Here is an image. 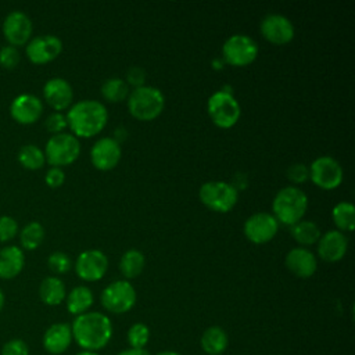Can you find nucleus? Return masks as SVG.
Wrapping results in <instances>:
<instances>
[{
    "mask_svg": "<svg viewBox=\"0 0 355 355\" xmlns=\"http://www.w3.org/2000/svg\"><path fill=\"white\" fill-rule=\"evenodd\" d=\"M309 168V179L323 190L337 189L344 178L340 162L330 155H320L315 158Z\"/></svg>",
    "mask_w": 355,
    "mask_h": 355,
    "instance_id": "9",
    "label": "nucleus"
},
{
    "mask_svg": "<svg viewBox=\"0 0 355 355\" xmlns=\"http://www.w3.org/2000/svg\"><path fill=\"white\" fill-rule=\"evenodd\" d=\"M72 338L85 351L104 348L112 336V324L108 316L100 312H85L78 315L71 326Z\"/></svg>",
    "mask_w": 355,
    "mask_h": 355,
    "instance_id": "1",
    "label": "nucleus"
},
{
    "mask_svg": "<svg viewBox=\"0 0 355 355\" xmlns=\"http://www.w3.org/2000/svg\"><path fill=\"white\" fill-rule=\"evenodd\" d=\"M21 244L25 250H36L44 240V227L42 223L33 220L24 226L19 233Z\"/></svg>",
    "mask_w": 355,
    "mask_h": 355,
    "instance_id": "31",
    "label": "nucleus"
},
{
    "mask_svg": "<svg viewBox=\"0 0 355 355\" xmlns=\"http://www.w3.org/2000/svg\"><path fill=\"white\" fill-rule=\"evenodd\" d=\"M108 269V258L100 250L82 251L75 262L76 275L85 282H97L104 277Z\"/></svg>",
    "mask_w": 355,
    "mask_h": 355,
    "instance_id": "12",
    "label": "nucleus"
},
{
    "mask_svg": "<svg viewBox=\"0 0 355 355\" xmlns=\"http://www.w3.org/2000/svg\"><path fill=\"white\" fill-rule=\"evenodd\" d=\"M126 100L129 114L139 121H153L158 118L165 108L164 93L158 87L148 85L129 92Z\"/></svg>",
    "mask_w": 355,
    "mask_h": 355,
    "instance_id": "4",
    "label": "nucleus"
},
{
    "mask_svg": "<svg viewBox=\"0 0 355 355\" xmlns=\"http://www.w3.org/2000/svg\"><path fill=\"white\" fill-rule=\"evenodd\" d=\"M25 265V255L17 245H7L0 250V279L17 277Z\"/></svg>",
    "mask_w": 355,
    "mask_h": 355,
    "instance_id": "22",
    "label": "nucleus"
},
{
    "mask_svg": "<svg viewBox=\"0 0 355 355\" xmlns=\"http://www.w3.org/2000/svg\"><path fill=\"white\" fill-rule=\"evenodd\" d=\"M18 233V223L12 216H0V243L10 241Z\"/></svg>",
    "mask_w": 355,
    "mask_h": 355,
    "instance_id": "34",
    "label": "nucleus"
},
{
    "mask_svg": "<svg viewBox=\"0 0 355 355\" xmlns=\"http://www.w3.org/2000/svg\"><path fill=\"white\" fill-rule=\"evenodd\" d=\"M118 355H150L146 349H135V348H129V349H125L122 352H119Z\"/></svg>",
    "mask_w": 355,
    "mask_h": 355,
    "instance_id": "41",
    "label": "nucleus"
},
{
    "mask_svg": "<svg viewBox=\"0 0 355 355\" xmlns=\"http://www.w3.org/2000/svg\"><path fill=\"white\" fill-rule=\"evenodd\" d=\"M47 265H49L50 270H53L54 273L62 275V273H67L71 269L72 262H71L69 257L65 252L54 251V252L50 254V257L47 259Z\"/></svg>",
    "mask_w": 355,
    "mask_h": 355,
    "instance_id": "33",
    "label": "nucleus"
},
{
    "mask_svg": "<svg viewBox=\"0 0 355 355\" xmlns=\"http://www.w3.org/2000/svg\"><path fill=\"white\" fill-rule=\"evenodd\" d=\"M229 338L226 331L219 326L208 327L201 336V348L208 355H220L226 351Z\"/></svg>",
    "mask_w": 355,
    "mask_h": 355,
    "instance_id": "24",
    "label": "nucleus"
},
{
    "mask_svg": "<svg viewBox=\"0 0 355 355\" xmlns=\"http://www.w3.org/2000/svg\"><path fill=\"white\" fill-rule=\"evenodd\" d=\"M65 116L73 136L89 139L105 128L108 111L97 100H80L69 107Z\"/></svg>",
    "mask_w": 355,
    "mask_h": 355,
    "instance_id": "2",
    "label": "nucleus"
},
{
    "mask_svg": "<svg viewBox=\"0 0 355 355\" xmlns=\"http://www.w3.org/2000/svg\"><path fill=\"white\" fill-rule=\"evenodd\" d=\"M243 230L251 243L265 244L276 236L279 230V222L269 212H257L247 218Z\"/></svg>",
    "mask_w": 355,
    "mask_h": 355,
    "instance_id": "11",
    "label": "nucleus"
},
{
    "mask_svg": "<svg viewBox=\"0 0 355 355\" xmlns=\"http://www.w3.org/2000/svg\"><path fill=\"white\" fill-rule=\"evenodd\" d=\"M18 161L24 168L29 171H36L44 165L46 158L43 150L39 148L36 144H25L18 151Z\"/></svg>",
    "mask_w": 355,
    "mask_h": 355,
    "instance_id": "30",
    "label": "nucleus"
},
{
    "mask_svg": "<svg viewBox=\"0 0 355 355\" xmlns=\"http://www.w3.org/2000/svg\"><path fill=\"white\" fill-rule=\"evenodd\" d=\"M308 208L306 194L297 186H287L277 191L272 202L273 216L283 225L293 226L300 222Z\"/></svg>",
    "mask_w": 355,
    "mask_h": 355,
    "instance_id": "3",
    "label": "nucleus"
},
{
    "mask_svg": "<svg viewBox=\"0 0 355 355\" xmlns=\"http://www.w3.org/2000/svg\"><path fill=\"white\" fill-rule=\"evenodd\" d=\"M318 255L326 262H337L348 250V239L340 230H329L318 240Z\"/></svg>",
    "mask_w": 355,
    "mask_h": 355,
    "instance_id": "20",
    "label": "nucleus"
},
{
    "mask_svg": "<svg viewBox=\"0 0 355 355\" xmlns=\"http://www.w3.org/2000/svg\"><path fill=\"white\" fill-rule=\"evenodd\" d=\"M39 297L46 305H60L67 297L64 282L55 276L44 277L39 286Z\"/></svg>",
    "mask_w": 355,
    "mask_h": 355,
    "instance_id": "23",
    "label": "nucleus"
},
{
    "mask_svg": "<svg viewBox=\"0 0 355 355\" xmlns=\"http://www.w3.org/2000/svg\"><path fill=\"white\" fill-rule=\"evenodd\" d=\"M144 80H146V71L140 67H130L126 72V83L128 86H133L135 89L136 87H140L144 85Z\"/></svg>",
    "mask_w": 355,
    "mask_h": 355,
    "instance_id": "40",
    "label": "nucleus"
},
{
    "mask_svg": "<svg viewBox=\"0 0 355 355\" xmlns=\"http://www.w3.org/2000/svg\"><path fill=\"white\" fill-rule=\"evenodd\" d=\"M19 62V53L14 46H3L0 49V65L6 69H14Z\"/></svg>",
    "mask_w": 355,
    "mask_h": 355,
    "instance_id": "35",
    "label": "nucleus"
},
{
    "mask_svg": "<svg viewBox=\"0 0 355 355\" xmlns=\"http://www.w3.org/2000/svg\"><path fill=\"white\" fill-rule=\"evenodd\" d=\"M3 306H4V294H3V291L0 288V311L3 309Z\"/></svg>",
    "mask_w": 355,
    "mask_h": 355,
    "instance_id": "44",
    "label": "nucleus"
},
{
    "mask_svg": "<svg viewBox=\"0 0 355 355\" xmlns=\"http://www.w3.org/2000/svg\"><path fill=\"white\" fill-rule=\"evenodd\" d=\"M43 97L46 103L55 110V112H61L69 108L73 100V90L68 80L64 78H51L43 86Z\"/></svg>",
    "mask_w": 355,
    "mask_h": 355,
    "instance_id": "18",
    "label": "nucleus"
},
{
    "mask_svg": "<svg viewBox=\"0 0 355 355\" xmlns=\"http://www.w3.org/2000/svg\"><path fill=\"white\" fill-rule=\"evenodd\" d=\"M44 126H46V129H47L50 133H53V135L62 133V132L65 130V128L68 126L67 116H65L62 112H53V114H50V115L46 118Z\"/></svg>",
    "mask_w": 355,
    "mask_h": 355,
    "instance_id": "36",
    "label": "nucleus"
},
{
    "mask_svg": "<svg viewBox=\"0 0 355 355\" xmlns=\"http://www.w3.org/2000/svg\"><path fill=\"white\" fill-rule=\"evenodd\" d=\"M1 355H29V348L24 340L12 338L3 345Z\"/></svg>",
    "mask_w": 355,
    "mask_h": 355,
    "instance_id": "37",
    "label": "nucleus"
},
{
    "mask_svg": "<svg viewBox=\"0 0 355 355\" xmlns=\"http://www.w3.org/2000/svg\"><path fill=\"white\" fill-rule=\"evenodd\" d=\"M262 36L272 44L283 46L293 40L295 29L293 22L282 14H268L259 25Z\"/></svg>",
    "mask_w": 355,
    "mask_h": 355,
    "instance_id": "13",
    "label": "nucleus"
},
{
    "mask_svg": "<svg viewBox=\"0 0 355 355\" xmlns=\"http://www.w3.org/2000/svg\"><path fill=\"white\" fill-rule=\"evenodd\" d=\"M44 180H46V184H47L49 187L57 189V187L62 186V183L65 182V173H64L62 168L51 166V168L46 172Z\"/></svg>",
    "mask_w": 355,
    "mask_h": 355,
    "instance_id": "39",
    "label": "nucleus"
},
{
    "mask_svg": "<svg viewBox=\"0 0 355 355\" xmlns=\"http://www.w3.org/2000/svg\"><path fill=\"white\" fill-rule=\"evenodd\" d=\"M287 178L293 183H304L309 179V168L305 164H293L287 169Z\"/></svg>",
    "mask_w": 355,
    "mask_h": 355,
    "instance_id": "38",
    "label": "nucleus"
},
{
    "mask_svg": "<svg viewBox=\"0 0 355 355\" xmlns=\"http://www.w3.org/2000/svg\"><path fill=\"white\" fill-rule=\"evenodd\" d=\"M157 355H182V354L175 352V351H162V352H159V354H157Z\"/></svg>",
    "mask_w": 355,
    "mask_h": 355,
    "instance_id": "43",
    "label": "nucleus"
},
{
    "mask_svg": "<svg viewBox=\"0 0 355 355\" xmlns=\"http://www.w3.org/2000/svg\"><path fill=\"white\" fill-rule=\"evenodd\" d=\"M93 293L86 286L73 287L67 295V308L72 315H82L93 305Z\"/></svg>",
    "mask_w": 355,
    "mask_h": 355,
    "instance_id": "25",
    "label": "nucleus"
},
{
    "mask_svg": "<svg viewBox=\"0 0 355 355\" xmlns=\"http://www.w3.org/2000/svg\"><path fill=\"white\" fill-rule=\"evenodd\" d=\"M200 201L215 212H229L239 200V191L229 182L211 180L201 184L198 191Z\"/></svg>",
    "mask_w": 355,
    "mask_h": 355,
    "instance_id": "5",
    "label": "nucleus"
},
{
    "mask_svg": "<svg viewBox=\"0 0 355 355\" xmlns=\"http://www.w3.org/2000/svg\"><path fill=\"white\" fill-rule=\"evenodd\" d=\"M290 232L293 239L301 245L316 244L322 236L319 226L313 220H304V219L290 226Z\"/></svg>",
    "mask_w": 355,
    "mask_h": 355,
    "instance_id": "27",
    "label": "nucleus"
},
{
    "mask_svg": "<svg viewBox=\"0 0 355 355\" xmlns=\"http://www.w3.org/2000/svg\"><path fill=\"white\" fill-rule=\"evenodd\" d=\"M212 65H214L215 69H222L223 65H225V61L222 60V57L220 58H215V60H212Z\"/></svg>",
    "mask_w": 355,
    "mask_h": 355,
    "instance_id": "42",
    "label": "nucleus"
},
{
    "mask_svg": "<svg viewBox=\"0 0 355 355\" xmlns=\"http://www.w3.org/2000/svg\"><path fill=\"white\" fill-rule=\"evenodd\" d=\"M286 268L297 277L308 279L313 276L318 269V261L315 254L305 247L291 248L284 258Z\"/></svg>",
    "mask_w": 355,
    "mask_h": 355,
    "instance_id": "19",
    "label": "nucleus"
},
{
    "mask_svg": "<svg viewBox=\"0 0 355 355\" xmlns=\"http://www.w3.org/2000/svg\"><path fill=\"white\" fill-rule=\"evenodd\" d=\"M44 158L51 166H65L75 162L80 154V143L72 133L53 135L44 147Z\"/></svg>",
    "mask_w": 355,
    "mask_h": 355,
    "instance_id": "6",
    "label": "nucleus"
},
{
    "mask_svg": "<svg viewBox=\"0 0 355 355\" xmlns=\"http://www.w3.org/2000/svg\"><path fill=\"white\" fill-rule=\"evenodd\" d=\"M258 55L257 42L244 33L232 35L222 46V60L233 67H245L255 61Z\"/></svg>",
    "mask_w": 355,
    "mask_h": 355,
    "instance_id": "8",
    "label": "nucleus"
},
{
    "mask_svg": "<svg viewBox=\"0 0 355 355\" xmlns=\"http://www.w3.org/2000/svg\"><path fill=\"white\" fill-rule=\"evenodd\" d=\"M146 265L144 254L136 248L125 251L119 259V270L126 279L137 277Z\"/></svg>",
    "mask_w": 355,
    "mask_h": 355,
    "instance_id": "26",
    "label": "nucleus"
},
{
    "mask_svg": "<svg viewBox=\"0 0 355 355\" xmlns=\"http://www.w3.org/2000/svg\"><path fill=\"white\" fill-rule=\"evenodd\" d=\"M72 341V330L67 323H54L51 324L43 336V347L50 354L64 352Z\"/></svg>",
    "mask_w": 355,
    "mask_h": 355,
    "instance_id": "21",
    "label": "nucleus"
},
{
    "mask_svg": "<svg viewBox=\"0 0 355 355\" xmlns=\"http://www.w3.org/2000/svg\"><path fill=\"white\" fill-rule=\"evenodd\" d=\"M42 112H43L42 100L31 93H24L17 96L10 105V114L12 119L21 125L35 123L40 118Z\"/></svg>",
    "mask_w": 355,
    "mask_h": 355,
    "instance_id": "17",
    "label": "nucleus"
},
{
    "mask_svg": "<svg viewBox=\"0 0 355 355\" xmlns=\"http://www.w3.org/2000/svg\"><path fill=\"white\" fill-rule=\"evenodd\" d=\"M33 26L31 18L22 11H11L3 22V35L10 46L18 47L28 43L31 39Z\"/></svg>",
    "mask_w": 355,
    "mask_h": 355,
    "instance_id": "16",
    "label": "nucleus"
},
{
    "mask_svg": "<svg viewBox=\"0 0 355 355\" xmlns=\"http://www.w3.org/2000/svg\"><path fill=\"white\" fill-rule=\"evenodd\" d=\"M121 157H122L121 144L114 137L98 139L90 150L92 164L98 171L114 169L119 164Z\"/></svg>",
    "mask_w": 355,
    "mask_h": 355,
    "instance_id": "15",
    "label": "nucleus"
},
{
    "mask_svg": "<svg viewBox=\"0 0 355 355\" xmlns=\"http://www.w3.org/2000/svg\"><path fill=\"white\" fill-rule=\"evenodd\" d=\"M136 304V290L128 280H115L101 293V305L111 313H125Z\"/></svg>",
    "mask_w": 355,
    "mask_h": 355,
    "instance_id": "10",
    "label": "nucleus"
},
{
    "mask_svg": "<svg viewBox=\"0 0 355 355\" xmlns=\"http://www.w3.org/2000/svg\"><path fill=\"white\" fill-rule=\"evenodd\" d=\"M62 51V42L54 35L36 36L28 42L26 55L31 62L42 65L55 60Z\"/></svg>",
    "mask_w": 355,
    "mask_h": 355,
    "instance_id": "14",
    "label": "nucleus"
},
{
    "mask_svg": "<svg viewBox=\"0 0 355 355\" xmlns=\"http://www.w3.org/2000/svg\"><path fill=\"white\" fill-rule=\"evenodd\" d=\"M76 355H98V354L92 352V351H82V352H78Z\"/></svg>",
    "mask_w": 355,
    "mask_h": 355,
    "instance_id": "45",
    "label": "nucleus"
},
{
    "mask_svg": "<svg viewBox=\"0 0 355 355\" xmlns=\"http://www.w3.org/2000/svg\"><path fill=\"white\" fill-rule=\"evenodd\" d=\"M150 338V330L144 323H135L128 330V343L130 348L143 349Z\"/></svg>",
    "mask_w": 355,
    "mask_h": 355,
    "instance_id": "32",
    "label": "nucleus"
},
{
    "mask_svg": "<svg viewBox=\"0 0 355 355\" xmlns=\"http://www.w3.org/2000/svg\"><path fill=\"white\" fill-rule=\"evenodd\" d=\"M207 111L211 121L220 129L233 128L241 114V108L236 97L222 90L209 96L207 101Z\"/></svg>",
    "mask_w": 355,
    "mask_h": 355,
    "instance_id": "7",
    "label": "nucleus"
},
{
    "mask_svg": "<svg viewBox=\"0 0 355 355\" xmlns=\"http://www.w3.org/2000/svg\"><path fill=\"white\" fill-rule=\"evenodd\" d=\"M101 96L110 103H121L129 96V86L121 78H108L101 85Z\"/></svg>",
    "mask_w": 355,
    "mask_h": 355,
    "instance_id": "29",
    "label": "nucleus"
},
{
    "mask_svg": "<svg viewBox=\"0 0 355 355\" xmlns=\"http://www.w3.org/2000/svg\"><path fill=\"white\" fill-rule=\"evenodd\" d=\"M331 218L340 232H352L355 227V207L352 202L341 201L334 205Z\"/></svg>",
    "mask_w": 355,
    "mask_h": 355,
    "instance_id": "28",
    "label": "nucleus"
}]
</instances>
